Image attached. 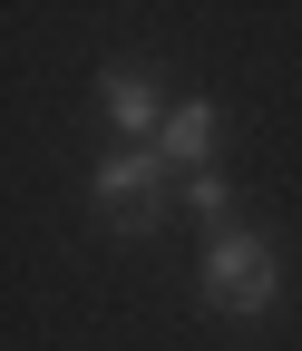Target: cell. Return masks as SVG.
Listing matches in <instances>:
<instances>
[{"instance_id":"cell-1","label":"cell","mask_w":302,"mask_h":351,"mask_svg":"<svg viewBox=\"0 0 302 351\" xmlns=\"http://www.w3.org/2000/svg\"><path fill=\"white\" fill-rule=\"evenodd\" d=\"M205 302H214V313H264V302H273V244L244 234V225H225L205 244Z\"/></svg>"},{"instance_id":"cell-2","label":"cell","mask_w":302,"mask_h":351,"mask_svg":"<svg viewBox=\"0 0 302 351\" xmlns=\"http://www.w3.org/2000/svg\"><path fill=\"white\" fill-rule=\"evenodd\" d=\"M156 176H166V156H156V147L108 156V166H98V215H108L117 234H147V225H156Z\"/></svg>"},{"instance_id":"cell-3","label":"cell","mask_w":302,"mask_h":351,"mask_svg":"<svg viewBox=\"0 0 302 351\" xmlns=\"http://www.w3.org/2000/svg\"><path fill=\"white\" fill-rule=\"evenodd\" d=\"M156 156H166V166H186V176H205V166H214V108H205V98H186L176 117L156 127Z\"/></svg>"},{"instance_id":"cell-4","label":"cell","mask_w":302,"mask_h":351,"mask_svg":"<svg viewBox=\"0 0 302 351\" xmlns=\"http://www.w3.org/2000/svg\"><path fill=\"white\" fill-rule=\"evenodd\" d=\"M98 98H108V117L127 127V137H147V127H166V117H176V108L156 98V78H137V69H108V78H98Z\"/></svg>"},{"instance_id":"cell-5","label":"cell","mask_w":302,"mask_h":351,"mask_svg":"<svg viewBox=\"0 0 302 351\" xmlns=\"http://www.w3.org/2000/svg\"><path fill=\"white\" fill-rule=\"evenodd\" d=\"M186 195H195V215H205V225L225 234V205H234V186H225V176H214V166H205V176H186Z\"/></svg>"}]
</instances>
